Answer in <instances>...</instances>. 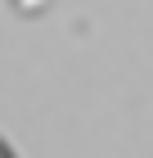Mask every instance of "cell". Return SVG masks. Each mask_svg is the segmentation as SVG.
I'll return each mask as SVG.
<instances>
[{"label":"cell","instance_id":"1","mask_svg":"<svg viewBox=\"0 0 153 158\" xmlns=\"http://www.w3.org/2000/svg\"><path fill=\"white\" fill-rule=\"evenodd\" d=\"M0 158H18V154H14V145L5 140V135H0Z\"/></svg>","mask_w":153,"mask_h":158}]
</instances>
